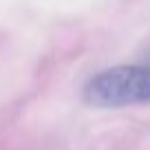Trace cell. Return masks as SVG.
<instances>
[{
    "mask_svg": "<svg viewBox=\"0 0 150 150\" xmlns=\"http://www.w3.org/2000/svg\"><path fill=\"white\" fill-rule=\"evenodd\" d=\"M84 102L95 108L150 104V66L119 64L95 73L84 86Z\"/></svg>",
    "mask_w": 150,
    "mask_h": 150,
    "instance_id": "1",
    "label": "cell"
}]
</instances>
